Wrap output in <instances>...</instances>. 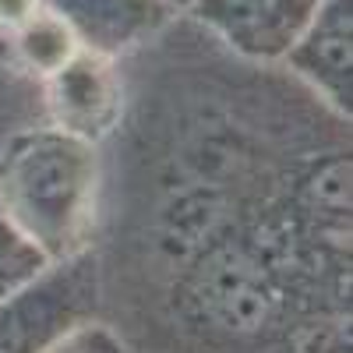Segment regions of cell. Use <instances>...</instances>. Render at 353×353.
<instances>
[{"instance_id":"obj_1","label":"cell","mask_w":353,"mask_h":353,"mask_svg":"<svg viewBox=\"0 0 353 353\" xmlns=\"http://www.w3.org/2000/svg\"><path fill=\"white\" fill-rule=\"evenodd\" d=\"M96 188V145L61 128L21 131L0 152V209L50 265L81 254Z\"/></svg>"},{"instance_id":"obj_2","label":"cell","mask_w":353,"mask_h":353,"mask_svg":"<svg viewBox=\"0 0 353 353\" xmlns=\"http://www.w3.org/2000/svg\"><path fill=\"white\" fill-rule=\"evenodd\" d=\"M99 311V265L74 254L0 297V353H46Z\"/></svg>"},{"instance_id":"obj_3","label":"cell","mask_w":353,"mask_h":353,"mask_svg":"<svg viewBox=\"0 0 353 353\" xmlns=\"http://www.w3.org/2000/svg\"><path fill=\"white\" fill-rule=\"evenodd\" d=\"M321 0H198L191 14L233 53L279 64L301 39Z\"/></svg>"},{"instance_id":"obj_4","label":"cell","mask_w":353,"mask_h":353,"mask_svg":"<svg viewBox=\"0 0 353 353\" xmlns=\"http://www.w3.org/2000/svg\"><path fill=\"white\" fill-rule=\"evenodd\" d=\"M336 113L350 117L353 99V0H321L314 18L283 57Z\"/></svg>"},{"instance_id":"obj_5","label":"cell","mask_w":353,"mask_h":353,"mask_svg":"<svg viewBox=\"0 0 353 353\" xmlns=\"http://www.w3.org/2000/svg\"><path fill=\"white\" fill-rule=\"evenodd\" d=\"M191 286V301L205 321H212V329L248 336L265 329L276 314L269 276L244 254H216L205 269L194 272Z\"/></svg>"},{"instance_id":"obj_6","label":"cell","mask_w":353,"mask_h":353,"mask_svg":"<svg viewBox=\"0 0 353 353\" xmlns=\"http://www.w3.org/2000/svg\"><path fill=\"white\" fill-rule=\"evenodd\" d=\"M50 110L61 131L96 145L121 117V78L106 57L78 50L71 61L50 74Z\"/></svg>"},{"instance_id":"obj_7","label":"cell","mask_w":353,"mask_h":353,"mask_svg":"<svg viewBox=\"0 0 353 353\" xmlns=\"http://www.w3.org/2000/svg\"><path fill=\"white\" fill-rule=\"evenodd\" d=\"M43 8L71 28L78 50L106 61L149 43L173 14L166 0H43Z\"/></svg>"},{"instance_id":"obj_8","label":"cell","mask_w":353,"mask_h":353,"mask_svg":"<svg viewBox=\"0 0 353 353\" xmlns=\"http://www.w3.org/2000/svg\"><path fill=\"white\" fill-rule=\"evenodd\" d=\"M14 50H18V61L28 71L50 78L78 53V43L61 18L46 8H39L21 28H14Z\"/></svg>"},{"instance_id":"obj_9","label":"cell","mask_w":353,"mask_h":353,"mask_svg":"<svg viewBox=\"0 0 353 353\" xmlns=\"http://www.w3.org/2000/svg\"><path fill=\"white\" fill-rule=\"evenodd\" d=\"M46 265L50 261L39 254V248L28 244L21 233L11 226V219L4 216V209H0V297L14 293L28 279H36Z\"/></svg>"},{"instance_id":"obj_10","label":"cell","mask_w":353,"mask_h":353,"mask_svg":"<svg viewBox=\"0 0 353 353\" xmlns=\"http://www.w3.org/2000/svg\"><path fill=\"white\" fill-rule=\"evenodd\" d=\"M46 353H124V343L117 339L106 325L85 321L74 332H68L61 343H53Z\"/></svg>"},{"instance_id":"obj_11","label":"cell","mask_w":353,"mask_h":353,"mask_svg":"<svg viewBox=\"0 0 353 353\" xmlns=\"http://www.w3.org/2000/svg\"><path fill=\"white\" fill-rule=\"evenodd\" d=\"M39 8H43V0H0V28L14 32V28H21Z\"/></svg>"},{"instance_id":"obj_12","label":"cell","mask_w":353,"mask_h":353,"mask_svg":"<svg viewBox=\"0 0 353 353\" xmlns=\"http://www.w3.org/2000/svg\"><path fill=\"white\" fill-rule=\"evenodd\" d=\"M194 4H198V0H166V8H170V11H191Z\"/></svg>"}]
</instances>
